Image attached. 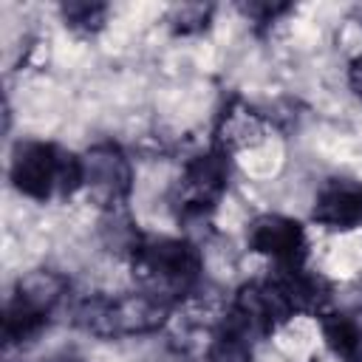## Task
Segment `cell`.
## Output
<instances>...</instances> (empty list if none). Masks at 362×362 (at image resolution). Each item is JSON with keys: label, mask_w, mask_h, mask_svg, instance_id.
I'll list each match as a JSON object with an SVG mask.
<instances>
[{"label": "cell", "mask_w": 362, "mask_h": 362, "mask_svg": "<svg viewBox=\"0 0 362 362\" xmlns=\"http://www.w3.org/2000/svg\"><path fill=\"white\" fill-rule=\"evenodd\" d=\"M320 331L337 359L362 362V308H328L320 314Z\"/></svg>", "instance_id": "9"}, {"label": "cell", "mask_w": 362, "mask_h": 362, "mask_svg": "<svg viewBox=\"0 0 362 362\" xmlns=\"http://www.w3.org/2000/svg\"><path fill=\"white\" fill-rule=\"evenodd\" d=\"M209 14H212V6H201V3L178 6V8L173 11V28H175V34H195V31H204L206 23H209Z\"/></svg>", "instance_id": "12"}, {"label": "cell", "mask_w": 362, "mask_h": 362, "mask_svg": "<svg viewBox=\"0 0 362 362\" xmlns=\"http://www.w3.org/2000/svg\"><path fill=\"white\" fill-rule=\"evenodd\" d=\"M348 85H351V90L362 99V54L354 57L351 65H348Z\"/></svg>", "instance_id": "14"}, {"label": "cell", "mask_w": 362, "mask_h": 362, "mask_svg": "<svg viewBox=\"0 0 362 362\" xmlns=\"http://www.w3.org/2000/svg\"><path fill=\"white\" fill-rule=\"evenodd\" d=\"M311 218L337 232L362 226V181L354 178H328L314 198Z\"/></svg>", "instance_id": "8"}, {"label": "cell", "mask_w": 362, "mask_h": 362, "mask_svg": "<svg viewBox=\"0 0 362 362\" xmlns=\"http://www.w3.org/2000/svg\"><path fill=\"white\" fill-rule=\"evenodd\" d=\"M8 178L14 189L31 201H57L82 189V156L57 141L25 139L11 153Z\"/></svg>", "instance_id": "2"}, {"label": "cell", "mask_w": 362, "mask_h": 362, "mask_svg": "<svg viewBox=\"0 0 362 362\" xmlns=\"http://www.w3.org/2000/svg\"><path fill=\"white\" fill-rule=\"evenodd\" d=\"M246 243L255 255L272 260L274 269H297L308 260V238L303 223L280 212L257 215L246 229Z\"/></svg>", "instance_id": "7"}, {"label": "cell", "mask_w": 362, "mask_h": 362, "mask_svg": "<svg viewBox=\"0 0 362 362\" xmlns=\"http://www.w3.org/2000/svg\"><path fill=\"white\" fill-rule=\"evenodd\" d=\"M354 17L362 23V3H359V6H354Z\"/></svg>", "instance_id": "15"}, {"label": "cell", "mask_w": 362, "mask_h": 362, "mask_svg": "<svg viewBox=\"0 0 362 362\" xmlns=\"http://www.w3.org/2000/svg\"><path fill=\"white\" fill-rule=\"evenodd\" d=\"M82 189L107 212L127 204L133 192V164L116 141H96L82 153Z\"/></svg>", "instance_id": "6"}, {"label": "cell", "mask_w": 362, "mask_h": 362, "mask_svg": "<svg viewBox=\"0 0 362 362\" xmlns=\"http://www.w3.org/2000/svg\"><path fill=\"white\" fill-rule=\"evenodd\" d=\"M263 139V119L257 113H252L249 107H229L221 116V130L215 144L226 153L238 150V147H249L257 144Z\"/></svg>", "instance_id": "10"}, {"label": "cell", "mask_w": 362, "mask_h": 362, "mask_svg": "<svg viewBox=\"0 0 362 362\" xmlns=\"http://www.w3.org/2000/svg\"><path fill=\"white\" fill-rule=\"evenodd\" d=\"M59 14H62V23L71 31H76L82 37H93L96 31L105 28L107 6L105 3H90V0H71V3L59 6Z\"/></svg>", "instance_id": "11"}, {"label": "cell", "mask_w": 362, "mask_h": 362, "mask_svg": "<svg viewBox=\"0 0 362 362\" xmlns=\"http://www.w3.org/2000/svg\"><path fill=\"white\" fill-rule=\"evenodd\" d=\"M226 184H229V153L226 150L212 144L206 153L192 156L184 164L178 181L173 184V192H170L175 218L178 221L206 218L223 198Z\"/></svg>", "instance_id": "5"}, {"label": "cell", "mask_w": 362, "mask_h": 362, "mask_svg": "<svg viewBox=\"0 0 362 362\" xmlns=\"http://www.w3.org/2000/svg\"><path fill=\"white\" fill-rule=\"evenodd\" d=\"M240 11L252 20V23H274L277 17H283L286 11H291V6L288 3H246V6H240Z\"/></svg>", "instance_id": "13"}, {"label": "cell", "mask_w": 362, "mask_h": 362, "mask_svg": "<svg viewBox=\"0 0 362 362\" xmlns=\"http://www.w3.org/2000/svg\"><path fill=\"white\" fill-rule=\"evenodd\" d=\"M173 305L161 303L158 297L133 288L122 294H90L74 308V322L102 339H119V337H139L158 331Z\"/></svg>", "instance_id": "3"}, {"label": "cell", "mask_w": 362, "mask_h": 362, "mask_svg": "<svg viewBox=\"0 0 362 362\" xmlns=\"http://www.w3.org/2000/svg\"><path fill=\"white\" fill-rule=\"evenodd\" d=\"M136 288L173 305L189 297L204 274V260L195 243L170 235H141L127 252Z\"/></svg>", "instance_id": "1"}, {"label": "cell", "mask_w": 362, "mask_h": 362, "mask_svg": "<svg viewBox=\"0 0 362 362\" xmlns=\"http://www.w3.org/2000/svg\"><path fill=\"white\" fill-rule=\"evenodd\" d=\"M71 283L54 269H37L20 277L8 294L3 311V339L6 345H23L34 339L51 320V314L65 300Z\"/></svg>", "instance_id": "4"}]
</instances>
